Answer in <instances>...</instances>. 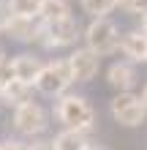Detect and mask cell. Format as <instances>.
Segmentation results:
<instances>
[{"label":"cell","instance_id":"1","mask_svg":"<svg viewBox=\"0 0 147 150\" xmlns=\"http://www.w3.org/2000/svg\"><path fill=\"white\" fill-rule=\"evenodd\" d=\"M55 117L63 123L65 128H79V131H90L96 112H93L90 101L84 96H60L57 107H55Z\"/></svg>","mask_w":147,"mask_h":150},{"label":"cell","instance_id":"2","mask_svg":"<svg viewBox=\"0 0 147 150\" xmlns=\"http://www.w3.org/2000/svg\"><path fill=\"white\" fill-rule=\"evenodd\" d=\"M76 38H79V22L74 16H63V19L41 25L33 44H38L41 49H63V47H74Z\"/></svg>","mask_w":147,"mask_h":150},{"label":"cell","instance_id":"3","mask_svg":"<svg viewBox=\"0 0 147 150\" xmlns=\"http://www.w3.org/2000/svg\"><path fill=\"white\" fill-rule=\"evenodd\" d=\"M84 47H90L101 57L117 52L120 49V30H117V25L112 19H106V16L93 19L87 28H84Z\"/></svg>","mask_w":147,"mask_h":150},{"label":"cell","instance_id":"4","mask_svg":"<svg viewBox=\"0 0 147 150\" xmlns=\"http://www.w3.org/2000/svg\"><path fill=\"white\" fill-rule=\"evenodd\" d=\"M74 85V74H71V66L68 60H55V63H46L41 68V74L36 79V90L44 93V96H52V98H60L68 87Z\"/></svg>","mask_w":147,"mask_h":150},{"label":"cell","instance_id":"5","mask_svg":"<svg viewBox=\"0 0 147 150\" xmlns=\"http://www.w3.org/2000/svg\"><path fill=\"white\" fill-rule=\"evenodd\" d=\"M109 115L120 123V126H125V128H136V126H142V123L147 120V109L142 104V96H134L131 90L117 93L115 98H112Z\"/></svg>","mask_w":147,"mask_h":150},{"label":"cell","instance_id":"6","mask_svg":"<svg viewBox=\"0 0 147 150\" xmlns=\"http://www.w3.org/2000/svg\"><path fill=\"white\" fill-rule=\"evenodd\" d=\"M49 126V117H46V109L36 101H27L22 107L14 109V128L25 137H38L44 134Z\"/></svg>","mask_w":147,"mask_h":150},{"label":"cell","instance_id":"7","mask_svg":"<svg viewBox=\"0 0 147 150\" xmlns=\"http://www.w3.org/2000/svg\"><path fill=\"white\" fill-rule=\"evenodd\" d=\"M65 60H68V66H71L74 82H90V79H96L98 68H101V55H96L90 47L74 49Z\"/></svg>","mask_w":147,"mask_h":150},{"label":"cell","instance_id":"8","mask_svg":"<svg viewBox=\"0 0 147 150\" xmlns=\"http://www.w3.org/2000/svg\"><path fill=\"white\" fill-rule=\"evenodd\" d=\"M120 52L125 55L128 63H147V33L139 30H128L120 36Z\"/></svg>","mask_w":147,"mask_h":150},{"label":"cell","instance_id":"9","mask_svg":"<svg viewBox=\"0 0 147 150\" xmlns=\"http://www.w3.org/2000/svg\"><path fill=\"white\" fill-rule=\"evenodd\" d=\"M136 68L134 63H128V60H120V63H112L106 68V82L115 87L117 93H125V90H134L136 85Z\"/></svg>","mask_w":147,"mask_h":150},{"label":"cell","instance_id":"10","mask_svg":"<svg viewBox=\"0 0 147 150\" xmlns=\"http://www.w3.org/2000/svg\"><path fill=\"white\" fill-rule=\"evenodd\" d=\"M41 25H44V19L41 16H14L11 25H8V38L14 41H22V44H33L41 30Z\"/></svg>","mask_w":147,"mask_h":150},{"label":"cell","instance_id":"11","mask_svg":"<svg viewBox=\"0 0 147 150\" xmlns=\"http://www.w3.org/2000/svg\"><path fill=\"white\" fill-rule=\"evenodd\" d=\"M41 68H44V63H41L36 55H27V52H25V55L14 57V74H16L19 82H27V85L36 87V79L41 74Z\"/></svg>","mask_w":147,"mask_h":150},{"label":"cell","instance_id":"12","mask_svg":"<svg viewBox=\"0 0 147 150\" xmlns=\"http://www.w3.org/2000/svg\"><path fill=\"white\" fill-rule=\"evenodd\" d=\"M30 93H33V85L14 79V82H8L3 90H0V104H8V107L16 109V107H22V104L30 101Z\"/></svg>","mask_w":147,"mask_h":150},{"label":"cell","instance_id":"13","mask_svg":"<svg viewBox=\"0 0 147 150\" xmlns=\"http://www.w3.org/2000/svg\"><path fill=\"white\" fill-rule=\"evenodd\" d=\"M84 134H87V131H79V128H63L55 139H52V142H55L57 150H84V147L90 145Z\"/></svg>","mask_w":147,"mask_h":150},{"label":"cell","instance_id":"14","mask_svg":"<svg viewBox=\"0 0 147 150\" xmlns=\"http://www.w3.org/2000/svg\"><path fill=\"white\" fill-rule=\"evenodd\" d=\"M41 19L44 22H55L63 16H71V0H41Z\"/></svg>","mask_w":147,"mask_h":150},{"label":"cell","instance_id":"15","mask_svg":"<svg viewBox=\"0 0 147 150\" xmlns=\"http://www.w3.org/2000/svg\"><path fill=\"white\" fill-rule=\"evenodd\" d=\"M79 6H82L84 14L98 19V16H106L112 8H117V0H79Z\"/></svg>","mask_w":147,"mask_h":150},{"label":"cell","instance_id":"16","mask_svg":"<svg viewBox=\"0 0 147 150\" xmlns=\"http://www.w3.org/2000/svg\"><path fill=\"white\" fill-rule=\"evenodd\" d=\"M14 16H38L41 14V0H8Z\"/></svg>","mask_w":147,"mask_h":150},{"label":"cell","instance_id":"17","mask_svg":"<svg viewBox=\"0 0 147 150\" xmlns=\"http://www.w3.org/2000/svg\"><path fill=\"white\" fill-rule=\"evenodd\" d=\"M14 79H16V74H14V60L3 57V60H0V87H6L8 82H14Z\"/></svg>","mask_w":147,"mask_h":150},{"label":"cell","instance_id":"18","mask_svg":"<svg viewBox=\"0 0 147 150\" xmlns=\"http://www.w3.org/2000/svg\"><path fill=\"white\" fill-rule=\"evenodd\" d=\"M14 14H11V6H8V0H0V33L8 30V25H11Z\"/></svg>","mask_w":147,"mask_h":150},{"label":"cell","instance_id":"19","mask_svg":"<svg viewBox=\"0 0 147 150\" xmlns=\"http://www.w3.org/2000/svg\"><path fill=\"white\" fill-rule=\"evenodd\" d=\"M144 6H147V0H117V8H123L128 14H139L144 11Z\"/></svg>","mask_w":147,"mask_h":150},{"label":"cell","instance_id":"20","mask_svg":"<svg viewBox=\"0 0 147 150\" xmlns=\"http://www.w3.org/2000/svg\"><path fill=\"white\" fill-rule=\"evenodd\" d=\"M0 150H30V145L19 142V139H6V142H0Z\"/></svg>","mask_w":147,"mask_h":150},{"label":"cell","instance_id":"21","mask_svg":"<svg viewBox=\"0 0 147 150\" xmlns=\"http://www.w3.org/2000/svg\"><path fill=\"white\" fill-rule=\"evenodd\" d=\"M30 150H57V147H55V142L49 139V142H33Z\"/></svg>","mask_w":147,"mask_h":150},{"label":"cell","instance_id":"22","mask_svg":"<svg viewBox=\"0 0 147 150\" xmlns=\"http://www.w3.org/2000/svg\"><path fill=\"white\" fill-rule=\"evenodd\" d=\"M84 150H109V147H106V145H87Z\"/></svg>","mask_w":147,"mask_h":150},{"label":"cell","instance_id":"23","mask_svg":"<svg viewBox=\"0 0 147 150\" xmlns=\"http://www.w3.org/2000/svg\"><path fill=\"white\" fill-rule=\"evenodd\" d=\"M142 30L147 33V11H142Z\"/></svg>","mask_w":147,"mask_h":150},{"label":"cell","instance_id":"24","mask_svg":"<svg viewBox=\"0 0 147 150\" xmlns=\"http://www.w3.org/2000/svg\"><path fill=\"white\" fill-rule=\"evenodd\" d=\"M142 104H144V109H147V85H144V90H142Z\"/></svg>","mask_w":147,"mask_h":150},{"label":"cell","instance_id":"25","mask_svg":"<svg viewBox=\"0 0 147 150\" xmlns=\"http://www.w3.org/2000/svg\"><path fill=\"white\" fill-rule=\"evenodd\" d=\"M3 57H6V52H3V49H0V60H3Z\"/></svg>","mask_w":147,"mask_h":150},{"label":"cell","instance_id":"26","mask_svg":"<svg viewBox=\"0 0 147 150\" xmlns=\"http://www.w3.org/2000/svg\"><path fill=\"white\" fill-rule=\"evenodd\" d=\"M0 90H3V87H0Z\"/></svg>","mask_w":147,"mask_h":150}]
</instances>
